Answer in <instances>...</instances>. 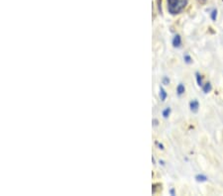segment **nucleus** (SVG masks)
Here are the masks:
<instances>
[{
	"label": "nucleus",
	"instance_id": "nucleus-1",
	"mask_svg": "<svg viewBox=\"0 0 223 196\" xmlns=\"http://www.w3.org/2000/svg\"><path fill=\"white\" fill-rule=\"evenodd\" d=\"M167 1L168 10L173 15L180 13L187 4V0H167Z\"/></svg>",
	"mask_w": 223,
	"mask_h": 196
},
{
	"label": "nucleus",
	"instance_id": "nucleus-2",
	"mask_svg": "<svg viewBox=\"0 0 223 196\" xmlns=\"http://www.w3.org/2000/svg\"><path fill=\"white\" fill-rule=\"evenodd\" d=\"M180 45H182V38L180 35H176L173 39V46L174 48H180Z\"/></svg>",
	"mask_w": 223,
	"mask_h": 196
},
{
	"label": "nucleus",
	"instance_id": "nucleus-3",
	"mask_svg": "<svg viewBox=\"0 0 223 196\" xmlns=\"http://www.w3.org/2000/svg\"><path fill=\"white\" fill-rule=\"evenodd\" d=\"M189 107H190V110L192 112H198V108H199V103L198 100H192V102L189 103Z\"/></svg>",
	"mask_w": 223,
	"mask_h": 196
},
{
	"label": "nucleus",
	"instance_id": "nucleus-4",
	"mask_svg": "<svg viewBox=\"0 0 223 196\" xmlns=\"http://www.w3.org/2000/svg\"><path fill=\"white\" fill-rule=\"evenodd\" d=\"M185 91H186L185 85H183V83H180V84L177 85V94H179V95H183V93H185Z\"/></svg>",
	"mask_w": 223,
	"mask_h": 196
},
{
	"label": "nucleus",
	"instance_id": "nucleus-5",
	"mask_svg": "<svg viewBox=\"0 0 223 196\" xmlns=\"http://www.w3.org/2000/svg\"><path fill=\"white\" fill-rule=\"evenodd\" d=\"M211 89H212V86L209 82L205 83L204 85H202V90L204 93H208L209 91H211Z\"/></svg>",
	"mask_w": 223,
	"mask_h": 196
},
{
	"label": "nucleus",
	"instance_id": "nucleus-6",
	"mask_svg": "<svg viewBox=\"0 0 223 196\" xmlns=\"http://www.w3.org/2000/svg\"><path fill=\"white\" fill-rule=\"evenodd\" d=\"M167 92H166V90L163 88V87H161V89H160V97H161V100L162 101H165L166 100V98H167Z\"/></svg>",
	"mask_w": 223,
	"mask_h": 196
},
{
	"label": "nucleus",
	"instance_id": "nucleus-7",
	"mask_svg": "<svg viewBox=\"0 0 223 196\" xmlns=\"http://www.w3.org/2000/svg\"><path fill=\"white\" fill-rule=\"evenodd\" d=\"M195 179H196V181L202 182V181H206V180H207V177H206L205 175H203V174H198V175L195 176Z\"/></svg>",
	"mask_w": 223,
	"mask_h": 196
},
{
	"label": "nucleus",
	"instance_id": "nucleus-8",
	"mask_svg": "<svg viewBox=\"0 0 223 196\" xmlns=\"http://www.w3.org/2000/svg\"><path fill=\"white\" fill-rule=\"evenodd\" d=\"M196 81H198V84L199 85V86H202L203 84H202V76L199 75L198 72H196Z\"/></svg>",
	"mask_w": 223,
	"mask_h": 196
},
{
	"label": "nucleus",
	"instance_id": "nucleus-9",
	"mask_svg": "<svg viewBox=\"0 0 223 196\" xmlns=\"http://www.w3.org/2000/svg\"><path fill=\"white\" fill-rule=\"evenodd\" d=\"M171 113V108H166L165 110L163 111V116L164 118H168L169 117V115Z\"/></svg>",
	"mask_w": 223,
	"mask_h": 196
},
{
	"label": "nucleus",
	"instance_id": "nucleus-10",
	"mask_svg": "<svg viewBox=\"0 0 223 196\" xmlns=\"http://www.w3.org/2000/svg\"><path fill=\"white\" fill-rule=\"evenodd\" d=\"M216 16H217V10H212V12H211V19L213 21H215L216 20Z\"/></svg>",
	"mask_w": 223,
	"mask_h": 196
},
{
	"label": "nucleus",
	"instance_id": "nucleus-11",
	"mask_svg": "<svg viewBox=\"0 0 223 196\" xmlns=\"http://www.w3.org/2000/svg\"><path fill=\"white\" fill-rule=\"evenodd\" d=\"M183 59H185V60H186V63H190L192 62V57H190L189 54H186L185 57H183Z\"/></svg>",
	"mask_w": 223,
	"mask_h": 196
},
{
	"label": "nucleus",
	"instance_id": "nucleus-12",
	"mask_svg": "<svg viewBox=\"0 0 223 196\" xmlns=\"http://www.w3.org/2000/svg\"><path fill=\"white\" fill-rule=\"evenodd\" d=\"M169 82H170V79L169 78H166V76H165V78H164V79H163V83H164V84H169Z\"/></svg>",
	"mask_w": 223,
	"mask_h": 196
},
{
	"label": "nucleus",
	"instance_id": "nucleus-13",
	"mask_svg": "<svg viewBox=\"0 0 223 196\" xmlns=\"http://www.w3.org/2000/svg\"><path fill=\"white\" fill-rule=\"evenodd\" d=\"M200 1H204V0H200Z\"/></svg>",
	"mask_w": 223,
	"mask_h": 196
}]
</instances>
